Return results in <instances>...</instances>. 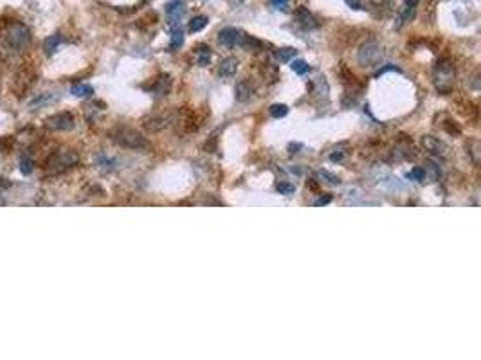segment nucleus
Here are the masks:
<instances>
[{"label": "nucleus", "instance_id": "f257e3e1", "mask_svg": "<svg viewBox=\"0 0 481 360\" xmlns=\"http://www.w3.org/2000/svg\"><path fill=\"white\" fill-rule=\"evenodd\" d=\"M434 86L440 94H451L454 86V67L449 60H438L433 70Z\"/></svg>", "mask_w": 481, "mask_h": 360}, {"label": "nucleus", "instance_id": "f03ea898", "mask_svg": "<svg viewBox=\"0 0 481 360\" xmlns=\"http://www.w3.org/2000/svg\"><path fill=\"white\" fill-rule=\"evenodd\" d=\"M110 135L117 144L125 146V148H132V150H146L148 148L146 139L142 137V135H139L137 132H133V130L117 128L116 132H112Z\"/></svg>", "mask_w": 481, "mask_h": 360}, {"label": "nucleus", "instance_id": "7ed1b4c3", "mask_svg": "<svg viewBox=\"0 0 481 360\" xmlns=\"http://www.w3.org/2000/svg\"><path fill=\"white\" fill-rule=\"evenodd\" d=\"M29 40H31L29 29H27L24 24H20V22H15V24H11V26H9L8 42H9V45H11V47L24 49V47H27Z\"/></svg>", "mask_w": 481, "mask_h": 360}, {"label": "nucleus", "instance_id": "20e7f679", "mask_svg": "<svg viewBox=\"0 0 481 360\" xmlns=\"http://www.w3.org/2000/svg\"><path fill=\"white\" fill-rule=\"evenodd\" d=\"M380 56H382V52H380V47H378L377 42H366L364 45H361V49H359L357 60H359L361 65H364V67H373V65L378 63Z\"/></svg>", "mask_w": 481, "mask_h": 360}, {"label": "nucleus", "instance_id": "39448f33", "mask_svg": "<svg viewBox=\"0 0 481 360\" xmlns=\"http://www.w3.org/2000/svg\"><path fill=\"white\" fill-rule=\"evenodd\" d=\"M245 40H247V35L236 27H223L218 33V42L225 47H236V45L244 47Z\"/></svg>", "mask_w": 481, "mask_h": 360}, {"label": "nucleus", "instance_id": "423d86ee", "mask_svg": "<svg viewBox=\"0 0 481 360\" xmlns=\"http://www.w3.org/2000/svg\"><path fill=\"white\" fill-rule=\"evenodd\" d=\"M45 126L51 130H60V132L72 130L74 128V117H72V114H69V112H60V114H54V116L47 117V119H45Z\"/></svg>", "mask_w": 481, "mask_h": 360}, {"label": "nucleus", "instance_id": "0eeeda50", "mask_svg": "<svg viewBox=\"0 0 481 360\" xmlns=\"http://www.w3.org/2000/svg\"><path fill=\"white\" fill-rule=\"evenodd\" d=\"M184 15H186V4L182 0H172V2L166 4V17L172 26H179Z\"/></svg>", "mask_w": 481, "mask_h": 360}, {"label": "nucleus", "instance_id": "6e6552de", "mask_svg": "<svg viewBox=\"0 0 481 360\" xmlns=\"http://www.w3.org/2000/svg\"><path fill=\"white\" fill-rule=\"evenodd\" d=\"M422 146H424L426 151H429V153L433 155H438V157H445L447 155V144L443 141H440L438 137H433V135L422 137Z\"/></svg>", "mask_w": 481, "mask_h": 360}, {"label": "nucleus", "instance_id": "1a4fd4ad", "mask_svg": "<svg viewBox=\"0 0 481 360\" xmlns=\"http://www.w3.org/2000/svg\"><path fill=\"white\" fill-rule=\"evenodd\" d=\"M172 125H173V117L170 116V114H166V116H153L144 121V128H146L148 132H163V130L170 128Z\"/></svg>", "mask_w": 481, "mask_h": 360}, {"label": "nucleus", "instance_id": "9d476101", "mask_svg": "<svg viewBox=\"0 0 481 360\" xmlns=\"http://www.w3.org/2000/svg\"><path fill=\"white\" fill-rule=\"evenodd\" d=\"M418 2H420V0H406L404 6H402V9H400L398 18H396L395 29H400V27L404 26L406 22H409V18H413V15H415V9H417V6H418Z\"/></svg>", "mask_w": 481, "mask_h": 360}, {"label": "nucleus", "instance_id": "9b49d317", "mask_svg": "<svg viewBox=\"0 0 481 360\" xmlns=\"http://www.w3.org/2000/svg\"><path fill=\"white\" fill-rule=\"evenodd\" d=\"M296 20H297V24H299L301 27H305V29H315V27H319V24L314 18V15L310 13L306 8H297Z\"/></svg>", "mask_w": 481, "mask_h": 360}, {"label": "nucleus", "instance_id": "f8f14e48", "mask_svg": "<svg viewBox=\"0 0 481 360\" xmlns=\"http://www.w3.org/2000/svg\"><path fill=\"white\" fill-rule=\"evenodd\" d=\"M77 162V157L74 153H70V151H63V153H56L54 157H52L51 160H49V164H52V166H60V169H63V167H70L72 164Z\"/></svg>", "mask_w": 481, "mask_h": 360}, {"label": "nucleus", "instance_id": "ddd939ff", "mask_svg": "<svg viewBox=\"0 0 481 360\" xmlns=\"http://www.w3.org/2000/svg\"><path fill=\"white\" fill-rule=\"evenodd\" d=\"M236 70H238L236 58H225V60H222V63H220L218 67V74L222 77H232L236 74Z\"/></svg>", "mask_w": 481, "mask_h": 360}, {"label": "nucleus", "instance_id": "4468645a", "mask_svg": "<svg viewBox=\"0 0 481 360\" xmlns=\"http://www.w3.org/2000/svg\"><path fill=\"white\" fill-rule=\"evenodd\" d=\"M234 96H236L238 101L245 103V101H249L251 96H253V86H251L247 81H240L236 85V88H234Z\"/></svg>", "mask_w": 481, "mask_h": 360}, {"label": "nucleus", "instance_id": "2eb2a0df", "mask_svg": "<svg viewBox=\"0 0 481 360\" xmlns=\"http://www.w3.org/2000/svg\"><path fill=\"white\" fill-rule=\"evenodd\" d=\"M172 43H170V49L172 51H177V49L182 47V43H184V33H182L181 26H172Z\"/></svg>", "mask_w": 481, "mask_h": 360}, {"label": "nucleus", "instance_id": "dca6fc26", "mask_svg": "<svg viewBox=\"0 0 481 360\" xmlns=\"http://www.w3.org/2000/svg\"><path fill=\"white\" fill-rule=\"evenodd\" d=\"M211 56H213L211 49L207 47V45H200V47L197 49V63L200 65V67H206L211 61Z\"/></svg>", "mask_w": 481, "mask_h": 360}, {"label": "nucleus", "instance_id": "f3484780", "mask_svg": "<svg viewBox=\"0 0 481 360\" xmlns=\"http://www.w3.org/2000/svg\"><path fill=\"white\" fill-rule=\"evenodd\" d=\"M274 54H276V58H278V61H281V63H287V61H290L294 56H296V49L283 47V49H278Z\"/></svg>", "mask_w": 481, "mask_h": 360}, {"label": "nucleus", "instance_id": "a211bd4d", "mask_svg": "<svg viewBox=\"0 0 481 360\" xmlns=\"http://www.w3.org/2000/svg\"><path fill=\"white\" fill-rule=\"evenodd\" d=\"M207 17H204V15H198V17H193V20L189 22V31L191 33H198V31H202L204 27L207 26Z\"/></svg>", "mask_w": 481, "mask_h": 360}, {"label": "nucleus", "instance_id": "6ab92c4d", "mask_svg": "<svg viewBox=\"0 0 481 360\" xmlns=\"http://www.w3.org/2000/svg\"><path fill=\"white\" fill-rule=\"evenodd\" d=\"M92 92H94V90L89 85H74L72 88H70V94L76 96V98H87V96H91Z\"/></svg>", "mask_w": 481, "mask_h": 360}, {"label": "nucleus", "instance_id": "aec40b11", "mask_svg": "<svg viewBox=\"0 0 481 360\" xmlns=\"http://www.w3.org/2000/svg\"><path fill=\"white\" fill-rule=\"evenodd\" d=\"M290 69H292L296 74H299V76H303V74H306L310 70V65L303 60H294V61H290Z\"/></svg>", "mask_w": 481, "mask_h": 360}, {"label": "nucleus", "instance_id": "412c9836", "mask_svg": "<svg viewBox=\"0 0 481 360\" xmlns=\"http://www.w3.org/2000/svg\"><path fill=\"white\" fill-rule=\"evenodd\" d=\"M61 43V36L60 35H52L49 36L47 40H45V51L49 52V54H52V52L56 51V47Z\"/></svg>", "mask_w": 481, "mask_h": 360}, {"label": "nucleus", "instance_id": "4be33fe9", "mask_svg": "<svg viewBox=\"0 0 481 360\" xmlns=\"http://www.w3.org/2000/svg\"><path fill=\"white\" fill-rule=\"evenodd\" d=\"M288 114V107L287 105H281V103H276L271 107V116L276 117V119H279V117H285Z\"/></svg>", "mask_w": 481, "mask_h": 360}, {"label": "nucleus", "instance_id": "5701e85b", "mask_svg": "<svg viewBox=\"0 0 481 360\" xmlns=\"http://www.w3.org/2000/svg\"><path fill=\"white\" fill-rule=\"evenodd\" d=\"M276 189H278L281 195H285V197H290V195L296 193V186L290 184V182H279V184L276 186Z\"/></svg>", "mask_w": 481, "mask_h": 360}, {"label": "nucleus", "instance_id": "b1692460", "mask_svg": "<svg viewBox=\"0 0 481 360\" xmlns=\"http://www.w3.org/2000/svg\"><path fill=\"white\" fill-rule=\"evenodd\" d=\"M317 178L321 180V182H327V184H330V186H337V184L341 182L339 176L330 175L328 171H319V173H317Z\"/></svg>", "mask_w": 481, "mask_h": 360}, {"label": "nucleus", "instance_id": "393cba45", "mask_svg": "<svg viewBox=\"0 0 481 360\" xmlns=\"http://www.w3.org/2000/svg\"><path fill=\"white\" fill-rule=\"evenodd\" d=\"M424 171L429 173V182H434V180H438V176H440V169H438V166H436V164L427 162L426 166H424Z\"/></svg>", "mask_w": 481, "mask_h": 360}, {"label": "nucleus", "instance_id": "a878e982", "mask_svg": "<svg viewBox=\"0 0 481 360\" xmlns=\"http://www.w3.org/2000/svg\"><path fill=\"white\" fill-rule=\"evenodd\" d=\"M408 178H411V180H424L426 178V171H424V167H413L411 169V173L408 175Z\"/></svg>", "mask_w": 481, "mask_h": 360}, {"label": "nucleus", "instance_id": "bb28decb", "mask_svg": "<svg viewBox=\"0 0 481 360\" xmlns=\"http://www.w3.org/2000/svg\"><path fill=\"white\" fill-rule=\"evenodd\" d=\"M20 169H22V173L24 175H27V173H31L33 171V160L31 159H27V157H24V159L20 160Z\"/></svg>", "mask_w": 481, "mask_h": 360}, {"label": "nucleus", "instance_id": "cd10ccee", "mask_svg": "<svg viewBox=\"0 0 481 360\" xmlns=\"http://www.w3.org/2000/svg\"><path fill=\"white\" fill-rule=\"evenodd\" d=\"M332 202V197L330 195H327V197H321V198H317V200L314 202V206L315 207H321V206H328Z\"/></svg>", "mask_w": 481, "mask_h": 360}, {"label": "nucleus", "instance_id": "c85d7f7f", "mask_svg": "<svg viewBox=\"0 0 481 360\" xmlns=\"http://www.w3.org/2000/svg\"><path fill=\"white\" fill-rule=\"evenodd\" d=\"M271 6L276 9H287L288 0H271Z\"/></svg>", "mask_w": 481, "mask_h": 360}, {"label": "nucleus", "instance_id": "c756f323", "mask_svg": "<svg viewBox=\"0 0 481 360\" xmlns=\"http://www.w3.org/2000/svg\"><path fill=\"white\" fill-rule=\"evenodd\" d=\"M389 70H396V72H400V69L398 67H395V65H386V67H382V69L377 72V77L382 76V74H386V72H389Z\"/></svg>", "mask_w": 481, "mask_h": 360}, {"label": "nucleus", "instance_id": "7c9ffc66", "mask_svg": "<svg viewBox=\"0 0 481 360\" xmlns=\"http://www.w3.org/2000/svg\"><path fill=\"white\" fill-rule=\"evenodd\" d=\"M344 2H346V4H348L350 8L357 9V11H359V9H362V4H361V0H344Z\"/></svg>", "mask_w": 481, "mask_h": 360}, {"label": "nucleus", "instance_id": "2f4dec72", "mask_svg": "<svg viewBox=\"0 0 481 360\" xmlns=\"http://www.w3.org/2000/svg\"><path fill=\"white\" fill-rule=\"evenodd\" d=\"M330 159L334 160V162H339V160L344 159V153H334V155H330Z\"/></svg>", "mask_w": 481, "mask_h": 360}, {"label": "nucleus", "instance_id": "473e14b6", "mask_svg": "<svg viewBox=\"0 0 481 360\" xmlns=\"http://www.w3.org/2000/svg\"><path fill=\"white\" fill-rule=\"evenodd\" d=\"M0 31H2V22H0Z\"/></svg>", "mask_w": 481, "mask_h": 360}]
</instances>
